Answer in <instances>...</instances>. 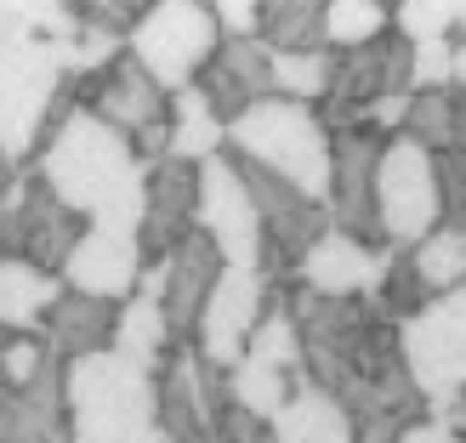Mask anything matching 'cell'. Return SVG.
Here are the masks:
<instances>
[{"instance_id":"2","label":"cell","mask_w":466,"mask_h":443,"mask_svg":"<svg viewBox=\"0 0 466 443\" xmlns=\"http://www.w3.org/2000/svg\"><path fill=\"white\" fill-rule=\"evenodd\" d=\"M29 171L86 227L131 233L137 239V222H143V166H137L126 136L108 131L103 120H91L86 108H75L52 136H46Z\"/></svg>"},{"instance_id":"3","label":"cell","mask_w":466,"mask_h":443,"mask_svg":"<svg viewBox=\"0 0 466 443\" xmlns=\"http://www.w3.org/2000/svg\"><path fill=\"white\" fill-rule=\"evenodd\" d=\"M222 136L233 159H245V166L290 182L296 194L324 205V188H330V126L319 120V108L290 103V97H262L239 120H228Z\"/></svg>"},{"instance_id":"17","label":"cell","mask_w":466,"mask_h":443,"mask_svg":"<svg viewBox=\"0 0 466 443\" xmlns=\"http://www.w3.org/2000/svg\"><path fill=\"white\" fill-rule=\"evenodd\" d=\"M137 273H143V250H137L131 233H103V227H86L80 245L68 250V262L57 273L63 290L75 296H97V301H131L137 290Z\"/></svg>"},{"instance_id":"21","label":"cell","mask_w":466,"mask_h":443,"mask_svg":"<svg viewBox=\"0 0 466 443\" xmlns=\"http://www.w3.org/2000/svg\"><path fill=\"white\" fill-rule=\"evenodd\" d=\"M57 296H63V285L52 273H40L29 262H0V330L40 336V324H46Z\"/></svg>"},{"instance_id":"33","label":"cell","mask_w":466,"mask_h":443,"mask_svg":"<svg viewBox=\"0 0 466 443\" xmlns=\"http://www.w3.org/2000/svg\"><path fill=\"white\" fill-rule=\"evenodd\" d=\"M143 12H148V0H75L80 29L108 35V40H120V45H126V35L137 29V23H143Z\"/></svg>"},{"instance_id":"8","label":"cell","mask_w":466,"mask_h":443,"mask_svg":"<svg viewBox=\"0 0 466 443\" xmlns=\"http://www.w3.org/2000/svg\"><path fill=\"white\" fill-rule=\"evenodd\" d=\"M381 148H387V131H376L370 120L330 131V188H324V211H330L336 233H347V239L364 245V250H387L381 245V222H376Z\"/></svg>"},{"instance_id":"40","label":"cell","mask_w":466,"mask_h":443,"mask_svg":"<svg viewBox=\"0 0 466 443\" xmlns=\"http://www.w3.org/2000/svg\"><path fill=\"white\" fill-rule=\"evenodd\" d=\"M12 182H17V171L6 166V154H0V199H6V194H12Z\"/></svg>"},{"instance_id":"5","label":"cell","mask_w":466,"mask_h":443,"mask_svg":"<svg viewBox=\"0 0 466 443\" xmlns=\"http://www.w3.org/2000/svg\"><path fill=\"white\" fill-rule=\"evenodd\" d=\"M63 45L52 40H23L0 45V154L12 171H29L40 154L46 120L63 97Z\"/></svg>"},{"instance_id":"42","label":"cell","mask_w":466,"mask_h":443,"mask_svg":"<svg viewBox=\"0 0 466 443\" xmlns=\"http://www.w3.org/2000/svg\"><path fill=\"white\" fill-rule=\"evenodd\" d=\"M137 443H171V438H166V432L154 427V432H143V438H137Z\"/></svg>"},{"instance_id":"24","label":"cell","mask_w":466,"mask_h":443,"mask_svg":"<svg viewBox=\"0 0 466 443\" xmlns=\"http://www.w3.org/2000/svg\"><path fill=\"white\" fill-rule=\"evenodd\" d=\"M410 267L421 278L427 296H450L466 285V233L455 227H432L421 245H410Z\"/></svg>"},{"instance_id":"26","label":"cell","mask_w":466,"mask_h":443,"mask_svg":"<svg viewBox=\"0 0 466 443\" xmlns=\"http://www.w3.org/2000/svg\"><path fill=\"white\" fill-rule=\"evenodd\" d=\"M285 296H290V290H285ZM285 296H273V301H268L262 324H256L250 341H245V358H250V364H262V369H279V376L301 369V353H296V324H290V313H285Z\"/></svg>"},{"instance_id":"19","label":"cell","mask_w":466,"mask_h":443,"mask_svg":"<svg viewBox=\"0 0 466 443\" xmlns=\"http://www.w3.org/2000/svg\"><path fill=\"white\" fill-rule=\"evenodd\" d=\"M114 318H120V307H114V301L63 290V296L52 301V313H46V324H40V341L52 347L57 364H75V358H91V353H108Z\"/></svg>"},{"instance_id":"35","label":"cell","mask_w":466,"mask_h":443,"mask_svg":"<svg viewBox=\"0 0 466 443\" xmlns=\"http://www.w3.org/2000/svg\"><path fill=\"white\" fill-rule=\"evenodd\" d=\"M211 23L222 40H256V0H217Z\"/></svg>"},{"instance_id":"15","label":"cell","mask_w":466,"mask_h":443,"mask_svg":"<svg viewBox=\"0 0 466 443\" xmlns=\"http://www.w3.org/2000/svg\"><path fill=\"white\" fill-rule=\"evenodd\" d=\"M194 91L205 97L217 126L239 120L250 103L273 97V52L262 40H217V52L194 75Z\"/></svg>"},{"instance_id":"25","label":"cell","mask_w":466,"mask_h":443,"mask_svg":"<svg viewBox=\"0 0 466 443\" xmlns=\"http://www.w3.org/2000/svg\"><path fill=\"white\" fill-rule=\"evenodd\" d=\"M392 29L387 0H324V45L330 52H359Z\"/></svg>"},{"instance_id":"11","label":"cell","mask_w":466,"mask_h":443,"mask_svg":"<svg viewBox=\"0 0 466 443\" xmlns=\"http://www.w3.org/2000/svg\"><path fill=\"white\" fill-rule=\"evenodd\" d=\"M68 86H75V103L91 114V120H103L108 131H120L126 143L137 131L171 120V91H159L126 52L114 57L108 68H97V75H86V80H68Z\"/></svg>"},{"instance_id":"31","label":"cell","mask_w":466,"mask_h":443,"mask_svg":"<svg viewBox=\"0 0 466 443\" xmlns=\"http://www.w3.org/2000/svg\"><path fill=\"white\" fill-rule=\"evenodd\" d=\"M392 35H404L410 45L455 40V0H399L392 6Z\"/></svg>"},{"instance_id":"6","label":"cell","mask_w":466,"mask_h":443,"mask_svg":"<svg viewBox=\"0 0 466 443\" xmlns=\"http://www.w3.org/2000/svg\"><path fill=\"white\" fill-rule=\"evenodd\" d=\"M399 347H404V369L421 404L438 415H450L461 387H466V285L450 296H432L410 324H399Z\"/></svg>"},{"instance_id":"43","label":"cell","mask_w":466,"mask_h":443,"mask_svg":"<svg viewBox=\"0 0 466 443\" xmlns=\"http://www.w3.org/2000/svg\"><path fill=\"white\" fill-rule=\"evenodd\" d=\"M455 409H466V387H461V398H455Z\"/></svg>"},{"instance_id":"39","label":"cell","mask_w":466,"mask_h":443,"mask_svg":"<svg viewBox=\"0 0 466 443\" xmlns=\"http://www.w3.org/2000/svg\"><path fill=\"white\" fill-rule=\"evenodd\" d=\"M438 421H444L450 432H461V438H466V409H450V415H438Z\"/></svg>"},{"instance_id":"29","label":"cell","mask_w":466,"mask_h":443,"mask_svg":"<svg viewBox=\"0 0 466 443\" xmlns=\"http://www.w3.org/2000/svg\"><path fill=\"white\" fill-rule=\"evenodd\" d=\"M330 63L336 52H290V57H273V97H290V103H324V86H330Z\"/></svg>"},{"instance_id":"14","label":"cell","mask_w":466,"mask_h":443,"mask_svg":"<svg viewBox=\"0 0 466 443\" xmlns=\"http://www.w3.org/2000/svg\"><path fill=\"white\" fill-rule=\"evenodd\" d=\"M194 205H199V166H188V159H159L154 171H143V222H137L143 262H166L171 245L188 239Z\"/></svg>"},{"instance_id":"41","label":"cell","mask_w":466,"mask_h":443,"mask_svg":"<svg viewBox=\"0 0 466 443\" xmlns=\"http://www.w3.org/2000/svg\"><path fill=\"white\" fill-rule=\"evenodd\" d=\"M455 40H466V0H455Z\"/></svg>"},{"instance_id":"36","label":"cell","mask_w":466,"mask_h":443,"mask_svg":"<svg viewBox=\"0 0 466 443\" xmlns=\"http://www.w3.org/2000/svg\"><path fill=\"white\" fill-rule=\"evenodd\" d=\"M35 35V0H0V45H23Z\"/></svg>"},{"instance_id":"34","label":"cell","mask_w":466,"mask_h":443,"mask_svg":"<svg viewBox=\"0 0 466 443\" xmlns=\"http://www.w3.org/2000/svg\"><path fill=\"white\" fill-rule=\"evenodd\" d=\"M450 57H455V40L410 45V91H450Z\"/></svg>"},{"instance_id":"13","label":"cell","mask_w":466,"mask_h":443,"mask_svg":"<svg viewBox=\"0 0 466 443\" xmlns=\"http://www.w3.org/2000/svg\"><path fill=\"white\" fill-rule=\"evenodd\" d=\"M12 227H17V262H29L52 278L63 273L68 250H75L80 233H86V222L68 211L35 171H17V182H12Z\"/></svg>"},{"instance_id":"28","label":"cell","mask_w":466,"mask_h":443,"mask_svg":"<svg viewBox=\"0 0 466 443\" xmlns=\"http://www.w3.org/2000/svg\"><path fill=\"white\" fill-rule=\"evenodd\" d=\"M228 398L239 404L245 415H256V421H273V415L285 409V398H290V376H279V369H262V364L239 358V364L228 369Z\"/></svg>"},{"instance_id":"38","label":"cell","mask_w":466,"mask_h":443,"mask_svg":"<svg viewBox=\"0 0 466 443\" xmlns=\"http://www.w3.org/2000/svg\"><path fill=\"white\" fill-rule=\"evenodd\" d=\"M399 443H461V432H450L444 421H432V415H427V421H415Z\"/></svg>"},{"instance_id":"44","label":"cell","mask_w":466,"mask_h":443,"mask_svg":"<svg viewBox=\"0 0 466 443\" xmlns=\"http://www.w3.org/2000/svg\"><path fill=\"white\" fill-rule=\"evenodd\" d=\"M461 443H466V438H461Z\"/></svg>"},{"instance_id":"22","label":"cell","mask_w":466,"mask_h":443,"mask_svg":"<svg viewBox=\"0 0 466 443\" xmlns=\"http://www.w3.org/2000/svg\"><path fill=\"white\" fill-rule=\"evenodd\" d=\"M228 154V136L211 120V108L194 86L171 91V159H188V166H205V159Z\"/></svg>"},{"instance_id":"9","label":"cell","mask_w":466,"mask_h":443,"mask_svg":"<svg viewBox=\"0 0 466 443\" xmlns=\"http://www.w3.org/2000/svg\"><path fill=\"white\" fill-rule=\"evenodd\" d=\"M376 222L381 245L410 250L438 227V188H432V154L410 136H387L376 166Z\"/></svg>"},{"instance_id":"27","label":"cell","mask_w":466,"mask_h":443,"mask_svg":"<svg viewBox=\"0 0 466 443\" xmlns=\"http://www.w3.org/2000/svg\"><path fill=\"white\" fill-rule=\"evenodd\" d=\"M381 301V313L392 318V324H410L415 313L427 307V290H421V278H415V267H410V250H381V278H376V290H370Z\"/></svg>"},{"instance_id":"10","label":"cell","mask_w":466,"mask_h":443,"mask_svg":"<svg viewBox=\"0 0 466 443\" xmlns=\"http://www.w3.org/2000/svg\"><path fill=\"white\" fill-rule=\"evenodd\" d=\"M273 296H285V290H273L256 267H222L211 296H205L199 330H194V358L228 376V369L245 358V341H250L256 324H262Z\"/></svg>"},{"instance_id":"37","label":"cell","mask_w":466,"mask_h":443,"mask_svg":"<svg viewBox=\"0 0 466 443\" xmlns=\"http://www.w3.org/2000/svg\"><path fill=\"white\" fill-rule=\"evenodd\" d=\"M444 97H450V148L466 154V86H450Z\"/></svg>"},{"instance_id":"18","label":"cell","mask_w":466,"mask_h":443,"mask_svg":"<svg viewBox=\"0 0 466 443\" xmlns=\"http://www.w3.org/2000/svg\"><path fill=\"white\" fill-rule=\"evenodd\" d=\"M381 278V250H364L353 245L347 233H324V239L301 256V273L296 285L313 290V296H330V301H353V296H370Z\"/></svg>"},{"instance_id":"4","label":"cell","mask_w":466,"mask_h":443,"mask_svg":"<svg viewBox=\"0 0 466 443\" xmlns=\"http://www.w3.org/2000/svg\"><path fill=\"white\" fill-rule=\"evenodd\" d=\"M63 409L75 443H137L154 432V369L120 353L63 364Z\"/></svg>"},{"instance_id":"1","label":"cell","mask_w":466,"mask_h":443,"mask_svg":"<svg viewBox=\"0 0 466 443\" xmlns=\"http://www.w3.org/2000/svg\"><path fill=\"white\" fill-rule=\"evenodd\" d=\"M285 313L296 324V353L301 376H308L324 398H330L353 427H415L427 421V404L415 392L399 347V324L381 313L376 296L330 301L313 290H290Z\"/></svg>"},{"instance_id":"20","label":"cell","mask_w":466,"mask_h":443,"mask_svg":"<svg viewBox=\"0 0 466 443\" xmlns=\"http://www.w3.org/2000/svg\"><path fill=\"white\" fill-rule=\"evenodd\" d=\"M256 40L273 57L330 52L324 45V0H256Z\"/></svg>"},{"instance_id":"32","label":"cell","mask_w":466,"mask_h":443,"mask_svg":"<svg viewBox=\"0 0 466 443\" xmlns=\"http://www.w3.org/2000/svg\"><path fill=\"white\" fill-rule=\"evenodd\" d=\"M432 188H438V227L466 233V154L461 148L432 154Z\"/></svg>"},{"instance_id":"30","label":"cell","mask_w":466,"mask_h":443,"mask_svg":"<svg viewBox=\"0 0 466 443\" xmlns=\"http://www.w3.org/2000/svg\"><path fill=\"white\" fill-rule=\"evenodd\" d=\"M399 136H410L427 154H444L450 148V97L444 91H410V114H404Z\"/></svg>"},{"instance_id":"7","label":"cell","mask_w":466,"mask_h":443,"mask_svg":"<svg viewBox=\"0 0 466 443\" xmlns=\"http://www.w3.org/2000/svg\"><path fill=\"white\" fill-rule=\"evenodd\" d=\"M217 23L205 0H148L143 23L126 35V57L143 68L159 91L194 86L199 63L217 52Z\"/></svg>"},{"instance_id":"23","label":"cell","mask_w":466,"mask_h":443,"mask_svg":"<svg viewBox=\"0 0 466 443\" xmlns=\"http://www.w3.org/2000/svg\"><path fill=\"white\" fill-rule=\"evenodd\" d=\"M108 353H120L131 364H143L154 369L159 358L171 353V336H166V318H159L154 301H120V318H114V341H108Z\"/></svg>"},{"instance_id":"12","label":"cell","mask_w":466,"mask_h":443,"mask_svg":"<svg viewBox=\"0 0 466 443\" xmlns=\"http://www.w3.org/2000/svg\"><path fill=\"white\" fill-rule=\"evenodd\" d=\"M194 227L217 245L222 267H256V211H250V194H245V176L233 166V154H217L199 166Z\"/></svg>"},{"instance_id":"16","label":"cell","mask_w":466,"mask_h":443,"mask_svg":"<svg viewBox=\"0 0 466 443\" xmlns=\"http://www.w3.org/2000/svg\"><path fill=\"white\" fill-rule=\"evenodd\" d=\"M159 273H166V296H159V318H166V336H171V347H194L199 313H205V296H211L217 273H222V256H217V245L194 227L182 245H171V256L159 262Z\"/></svg>"}]
</instances>
